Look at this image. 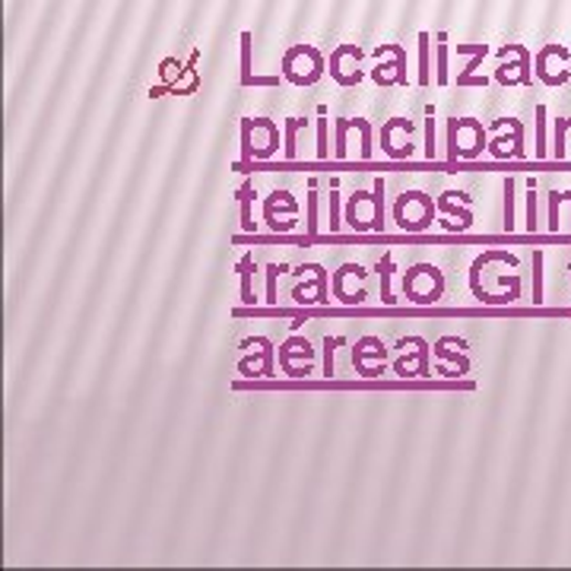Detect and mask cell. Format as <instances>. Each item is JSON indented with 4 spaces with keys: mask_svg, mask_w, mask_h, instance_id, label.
<instances>
[{
    "mask_svg": "<svg viewBox=\"0 0 571 571\" xmlns=\"http://www.w3.org/2000/svg\"><path fill=\"white\" fill-rule=\"evenodd\" d=\"M346 226L353 233H381L385 229V182L375 179L371 191H356L346 204Z\"/></svg>",
    "mask_w": 571,
    "mask_h": 571,
    "instance_id": "6da1fadb",
    "label": "cell"
},
{
    "mask_svg": "<svg viewBox=\"0 0 571 571\" xmlns=\"http://www.w3.org/2000/svg\"><path fill=\"white\" fill-rule=\"evenodd\" d=\"M486 153V130L476 118H451L448 121V162H470Z\"/></svg>",
    "mask_w": 571,
    "mask_h": 571,
    "instance_id": "7a4b0ae2",
    "label": "cell"
},
{
    "mask_svg": "<svg viewBox=\"0 0 571 571\" xmlns=\"http://www.w3.org/2000/svg\"><path fill=\"white\" fill-rule=\"evenodd\" d=\"M280 153V128L267 118H245L241 121V162H267Z\"/></svg>",
    "mask_w": 571,
    "mask_h": 571,
    "instance_id": "3957f363",
    "label": "cell"
},
{
    "mask_svg": "<svg viewBox=\"0 0 571 571\" xmlns=\"http://www.w3.org/2000/svg\"><path fill=\"white\" fill-rule=\"evenodd\" d=\"M324 71H327V61L314 45H292L283 54V79L299 86V89L314 86L317 79L324 77Z\"/></svg>",
    "mask_w": 571,
    "mask_h": 571,
    "instance_id": "277c9868",
    "label": "cell"
},
{
    "mask_svg": "<svg viewBox=\"0 0 571 571\" xmlns=\"http://www.w3.org/2000/svg\"><path fill=\"white\" fill-rule=\"evenodd\" d=\"M432 219H435V204L429 194L422 191H403L394 204V223L403 229V233H425L432 229Z\"/></svg>",
    "mask_w": 571,
    "mask_h": 571,
    "instance_id": "5b68a950",
    "label": "cell"
},
{
    "mask_svg": "<svg viewBox=\"0 0 571 571\" xmlns=\"http://www.w3.org/2000/svg\"><path fill=\"white\" fill-rule=\"evenodd\" d=\"M403 295L416 305H435L444 295V277L432 263H416L403 277Z\"/></svg>",
    "mask_w": 571,
    "mask_h": 571,
    "instance_id": "8992f818",
    "label": "cell"
},
{
    "mask_svg": "<svg viewBox=\"0 0 571 571\" xmlns=\"http://www.w3.org/2000/svg\"><path fill=\"white\" fill-rule=\"evenodd\" d=\"M371 79L381 89H388V86H407V52L400 45H378L375 49Z\"/></svg>",
    "mask_w": 571,
    "mask_h": 571,
    "instance_id": "52a82bcc",
    "label": "cell"
},
{
    "mask_svg": "<svg viewBox=\"0 0 571 571\" xmlns=\"http://www.w3.org/2000/svg\"><path fill=\"white\" fill-rule=\"evenodd\" d=\"M502 52H508L515 61L502 57V64L495 67V83L498 86H530V67H534V54L524 45H502Z\"/></svg>",
    "mask_w": 571,
    "mask_h": 571,
    "instance_id": "ba28073f",
    "label": "cell"
},
{
    "mask_svg": "<svg viewBox=\"0 0 571 571\" xmlns=\"http://www.w3.org/2000/svg\"><path fill=\"white\" fill-rule=\"evenodd\" d=\"M537 79L546 86H565L569 83V49L562 45H546L534 57Z\"/></svg>",
    "mask_w": 571,
    "mask_h": 571,
    "instance_id": "9c48e42d",
    "label": "cell"
},
{
    "mask_svg": "<svg viewBox=\"0 0 571 571\" xmlns=\"http://www.w3.org/2000/svg\"><path fill=\"white\" fill-rule=\"evenodd\" d=\"M365 52L359 45H337L334 52H331V77L337 79L340 86H359L363 83V71H359V64H363Z\"/></svg>",
    "mask_w": 571,
    "mask_h": 571,
    "instance_id": "30bf717a",
    "label": "cell"
},
{
    "mask_svg": "<svg viewBox=\"0 0 571 571\" xmlns=\"http://www.w3.org/2000/svg\"><path fill=\"white\" fill-rule=\"evenodd\" d=\"M413 130L416 125L413 121H407V118H394V121H388V125L381 128V150H385V157L394 159V162H403V159L413 157V143H410Z\"/></svg>",
    "mask_w": 571,
    "mask_h": 571,
    "instance_id": "8fae6325",
    "label": "cell"
},
{
    "mask_svg": "<svg viewBox=\"0 0 571 571\" xmlns=\"http://www.w3.org/2000/svg\"><path fill=\"white\" fill-rule=\"evenodd\" d=\"M289 209V213H295V201H292V194L289 191H273L267 201H263V219H267V226L273 229V233H292L295 229V216H289V219H277V209Z\"/></svg>",
    "mask_w": 571,
    "mask_h": 571,
    "instance_id": "7c38bea8",
    "label": "cell"
},
{
    "mask_svg": "<svg viewBox=\"0 0 571 571\" xmlns=\"http://www.w3.org/2000/svg\"><path fill=\"white\" fill-rule=\"evenodd\" d=\"M260 346V353L255 356H245V359H238V375H245V378H270L273 375V343L270 340L258 337L255 340Z\"/></svg>",
    "mask_w": 571,
    "mask_h": 571,
    "instance_id": "4fadbf2b",
    "label": "cell"
},
{
    "mask_svg": "<svg viewBox=\"0 0 571 571\" xmlns=\"http://www.w3.org/2000/svg\"><path fill=\"white\" fill-rule=\"evenodd\" d=\"M251 52H255V35L245 29L241 32V86H280V77H258L255 74Z\"/></svg>",
    "mask_w": 571,
    "mask_h": 571,
    "instance_id": "5bb4252c",
    "label": "cell"
},
{
    "mask_svg": "<svg viewBox=\"0 0 571 571\" xmlns=\"http://www.w3.org/2000/svg\"><path fill=\"white\" fill-rule=\"evenodd\" d=\"M493 159H524V128L518 118H511V137H495L489 143Z\"/></svg>",
    "mask_w": 571,
    "mask_h": 571,
    "instance_id": "9a60e30c",
    "label": "cell"
},
{
    "mask_svg": "<svg viewBox=\"0 0 571 571\" xmlns=\"http://www.w3.org/2000/svg\"><path fill=\"white\" fill-rule=\"evenodd\" d=\"M457 54H470V64L464 74H457V86H470V79L476 77V71L483 67L486 54H489V45H454Z\"/></svg>",
    "mask_w": 571,
    "mask_h": 571,
    "instance_id": "2e32d148",
    "label": "cell"
},
{
    "mask_svg": "<svg viewBox=\"0 0 571 571\" xmlns=\"http://www.w3.org/2000/svg\"><path fill=\"white\" fill-rule=\"evenodd\" d=\"M314 273H317L314 286H299L295 289V302H309V305L327 302V273L321 267H314Z\"/></svg>",
    "mask_w": 571,
    "mask_h": 571,
    "instance_id": "e0dca14e",
    "label": "cell"
},
{
    "mask_svg": "<svg viewBox=\"0 0 571 571\" xmlns=\"http://www.w3.org/2000/svg\"><path fill=\"white\" fill-rule=\"evenodd\" d=\"M312 346H309V340L305 337H292V340H286L283 346H280V368H289L292 365V359H309L312 363Z\"/></svg>",
    "mask_w": 571,
    "mask_h": 571,
    "instance_id": "ac0fdd59",
    "label": "cell"
},
{
    "mask_svg": "<svg viewBox=\"0 0 571 571\" xmlns=\"http://www.w3.org/2000/svg\"><path fill=\"white\" fill-rule=\"evenodd\" d=\"M419 86H432V35L419 32Z\"/></svg>",
    "mask_w": 571,
    "mask_h": 571,
    "instance_id": "d6986e66",
    "label": "cell"
},
{
    "mask_svg": "<svg viewBox=\"0 0 571 571\" xmlns=\"http://www.w3.org/2000/svg\"><path fill=\"white\" fill-rule=\"evenodd\" d=\"M184 67H187V64H182L179 57H165V61L159 64V77H162V86H157V89H150V96H153V99H159L162 93H169V86H172L175 79L182 77Z\"/></svg>",
    "mask_w": 571,
    "mask_h": 571,
    "instance_id": "ffe728a7",
    "label": "cell"
},
{
    "mask_svg": "<svg viewBox=\"0 0 571 571\" xmlns=\"http://www.w3.org/2000/svg\"><path fill=\"white\" fill-rule=\"evenodd\" d=\"M194 64H197V54L187 61V67H184V74L172 86H169V93L172 96H191V93H197V86H201V77H197V71H194Z\"/></svg>",
    "mask_w": 571,
    "mask_h": 571,
    "instance_id": "44dd1931",
    "label": "cell"
},
{
    "mask_svg": "<svg viewBox=\"0 0 571 571\" xmlns=\"http://www.w3.org/2000/svg\"><path fill=\"white\" fill-rule=\"evenodd\" d=\"M238 273H241V302L255 305L258 299H255V258L251 255L238 260Z\"/></svg>",
    "mask_w": 571,
    "mask_h": 571,
    "instance_id": "7402d4cb",
    "label": "cell"
},
{
    "mask_svg": "<svg viewBox=\"0 0 571 571\" xmlns=\"http://www.w3.org/2000/svg\"><path fill=\"white\" fill-rule=\"evenodd\" d=\"M302 128H309V121H305V118H289V121H286V150H283L286 162H292V159L299 157L295 140H299V130Z\"/></svg>",
    "mask_w": 571,
    "mask_h": 571,
    "instance_id": "603a6c76",
    "label": "cell"
},
{
    "mask_svg": "<svg viewBox=\"0 0 571 571\" xmlns=\"http://www.w3.org/2000/svg\"><path fill=\"white\" fill-rule=\"evenodd\" d=\"M255 187L251 184H241L238 191V201H241V233H255V219H251V204H255Z\"/></svg>",
    "mask_w": 571,
    "mask_h": 571,
    "instance_id": "cb8c5ba5",
    "label": "cell"
},
{
    "mask_svg": "<svg viewBox=\"0 0 571 571\" xmlns=\"http://www.w3.org/2000/svg\"><path fill=\"white\" fill-rule=\"evenodd\" d=\"M390 273H394V258L385 255V258L378 260V277H381V302L385 305H394L397 299H394V292H390Z\"/></svg>",
    "mask_w": 571,
    "mask_h": 571,
    "instance_id": "d4e9b609",
    "label": "cell"
},
{
    "mask_svg": "<svg viewBox=\"0 0 571 571\" xmlns=\"http://www.w3.org/2000/svg\"><path fill=\"white\" fill-rule=\"evenodd\" d=\"M435 54H439V71H435V83H439V86H448V83H451V74H448V54H451V49H448V42H444V39H439V45H435Z\"/></svg>",
    "mask_w": 571,
    "mask_h": 571,
    "instance_id": "484cf974",
    "label": "cell"
},
{
    "mask_svg": "<svg viewBox=\"0 0 571 571\" xmlns=\"http://www.w3.org/2000/svg\"><path fill=\"white\" fill-rule=\"evenodd\" d=\"M425 159H439V150H435V111L429 108L425 111Z\"/></svg>",
    "mask_w": 571,
    "mask_h": 571,
    "instance_id": "4316f807",
    "label": "cell"
},
{
    "mask_svg": "<svg viewBox=\"0 0 571 571\" xmlns=\"http://www.w3.org/2000/svg\"><path fill=\"white\" fill-rule=\"evenodd\" d=\"M317 159L327 162L331 159V143H327V118H324V108H321V118H317Z\"/></svg>",
    "mask_w": 571,
    "mask_h": 571,
    "instance_id": "83f0119b",
    "label": "cell"
},
{
    "mask_svg": "<svg viewBox=\"0 0 571 571\" xmlns=\"http://www.w3.org/2000/svg\"><path fill=\"white\" fill-rule=\"evenodd\" d=\"M505 229H515V182H505Z\"/></svg>",
    "mask_w": 571,
    "mask_h": 571,
    "instance_id": "f1b7e54d",
    "label": "cell"
},
{
    "mask_svg": "<svg viewBox=\"0 0 571 571\" xmlns=\"http://www.w3.org/2000/svg\"><path fill=\"white\" fill-rule=\"evenodd\" d=\"M534 302H543V255H534Z\"/></svg>",
    "mask_w": 571,
    "mask_h": 571,
    "instance_id": "f546056e",
    "label": "cell"
},
{
    "mask_svg": "<svg viewBox=\"0 0 571 571\" xmlns=\"http://www.w3.org/2000/svg\"><path fill=\"white\" fill-rule=\"evenodd\" d=\"M277 277H280V267H267V305H277Z\"/></svg>",
    "mask_w": 571,
    "mask_h": 571,
    "instance_id": "4dcf8cb0",
    "label": "cell"
},
{
    "mask_svg": "<svg viewBox=\"0 0 571 571\" xmlns=\"http://www.w3.org/2000/svg\"><path fill=\"white\" fill-rule=\"evenodd\" d=\"M305 201H309V226H305V233L317 235V229H321V226H317V191H309Z\"/></svg>",
    "mask_w": 571,
    "mask_h": 571,
    "instance_id": "1f68e13d",
    "label": "cell"
},
{
    "mask_svg": "<svg viewBox=\"0 0 571 571\" xmlns=\"http://www.w3.org/2000/svg\"><path fill=\"white\" fill-rule=\"evenodd\" d=\"M331 233H340L343 229V223H340V191L337 187H331Z\"/></svg>",
    "mask_w": 571,
    "mask_h": 571,
    "instance_id": "d6a6232c",
    "label": "cell"
},
{
    "mask_svg": "<svg viewBox=\"0 0 571 571\" xmlns=\"http://www.w3.org/2000/svg\"><path fill=\"white\" fill-rule=\"evenodd\" d=\"M527 233L537 229V194H534V184H530V194H527Z\"/></svg>",
    "mask_w": 571,
    "mask_h": 571,
    "instance_id": "836d02e7",
    "label": "cell"
},
{
    "mask_svg": "<svg viewBox=\"0 0 571 571\" xmlns=\"http://www.w3.org/2000/svg\"><path fill=\"white\" fill-rule=\"evenodd\" d=\"M565 130L569 121H556V159H565Z\"/></svg>",
    "mask_w": 571,
    "mask_h": 571,
    "instance_id": "e575fe53",
    "label": "cell"
},
{
    "mask_svg": "<svg viewBox=\"0 0 571 571\" xmlns=\"http://www.w3.org/2000/svg\"><path fill=\"white\" fill-rule=\"evenodd\" d=\"M334 346H337V340H324V375H327V378L334 375Z\"/></svg>",
    "mask_w": 571,
    "mask_h": 571,
    "instance_id": "d590c367",
    "label": "cell"
},
{
    "mask_svg": "<svg viewBox=\"0 0 571 571\" xmlns=\"http://www.w3.org/2000/svg\"><path fill=\"white\" fill-rule=\"evenodd\" d=\"M543 118H546V108H543V105H540V108H537V133H540V147H537V159L546 157V150H543Z\"/></svg>",
    "mask_w": 571,
    "mask_h": 571,
    "instance_id": "8d00e7d4",
    "label": "cell"
}]
</instances>
